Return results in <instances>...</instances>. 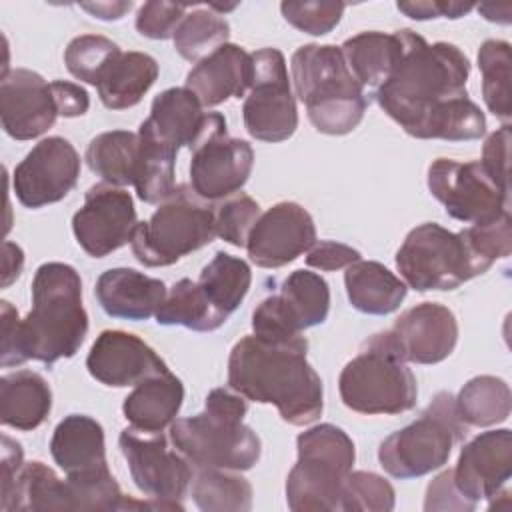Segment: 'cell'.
<instances>
[{
	"mask_svg": "<svg viewBox=\"0 0 512 512\" xmlns=\"http://www.w3.org/2000/svg\"><path fill=\"white\" fill-rule=\"evenodd\" d=\"M306 352L304 336L282 344L244 336L228 356V386L246 400L276 406L292 426L312 424L324 410V388Z\"/></svg>",
	"mask_w": 512,
	"mask_h": 512,
	"instance_id": "obj_1",
	"label": "cell"
},
{
	"mask_svg": "<svg viewBox=\"0 0 512 512\" xmlns=\"http://www.w3.org/2000/svg\"><path fill=\"white\" fill-rule=\"evenodd\" d=\"M402 54L388 80L376 88L378 106L410 136L418 138L424 124L444 104L468 96L470 62L450 42H426L420 34L398 30Z\"/></svg>",
	"mask_w": 512,
	"mask_h": 512,
	"instance_id": "obj_2",
	"label": "cell"
},
{
	"mask_svg": "<svg viewBox=\"0 0 512 512\" xmlns=\"http://www.w3.org/2000/svg\"><path fill=\"white\" fill-rule=\"evenodd\" d=\"M88 332L82 306V280L74 266L44 262L32 280V310L20 320V348L24 360L48 366L72 358Z\"/></svg>",
	"mask_w": 512,
	"mask_h": 512,
	"instance_id": "obj_3",
	"label": "cell"
},
{
	"mask_svg": "<svg viewBox=\"0 0 512 512\" xmlns=\"http://www.w3.org/2000/svg\"><path fill=\"white\" fill-rule=\"evenodd\" d=\"M246 412L242 394L232 388H214L206 396L204 412L170 424V440L192 466L250 470L260 460L262 442L244 424Z\"/></svg>",
	"mask_w": 512,
	"mask_h": 512,
	"instance_id": "obj_4",
	"label": "cell"
},
{
	"mask_svg": "<svg viewBox=\"0 0 512 512\" xmlns=\"http://www.w3.org/2000/svg\"><path fill=\"white\" fill-rule=\"evenodd\" d=\"M296 96L320 134H350L364 118L368 98L352 76L340 46L304 44L290 60Z\"/></svg>",
	"mask_w": 512,
	"mask_h": 512,
	"instance_id": "obj_5",
	"label": "cell"
},
{
	"mask_svg": "<svg viewBox=\"0 0 512 512\" xmlns=\"http://www.w3.org/2000/svg\"><path fill=\"white\" fill-rule=\"evenodd\" d=\"M346 408L366 416H394L416 406L418 386L412 370L398 352L390 332L370 336L360 352L346 362L338 378Z\"/></svg>",
	"mask_w": 512,
	"mask_h": 512,
	"instance_id": "obj_6",
	"label": "cell"
},
{
	"mask_svg": "<svg viewBox=\"0 0 512 512\" xmlns=\"http://www.w3.org/2000/svg\"><path fill=\"white\" fill-rule=\"evenodd\" d=\"M296 464L286 476L292 512H342V484L354 466L352 438L334 424H316L296 438Z\"/></svg>",
	"mask_w": 512,
	"mask_h": 512,
	"instance_id": "obj_7",
	"label": "cell"
},
{
	"mask_svg": "<svg viewBox=\"0 0 512 512\" xmlns=\"http://www.w3.org/2000/svg\"><path fill=\"white\" fill-rule=\"evenodd\" d=\"M214 238V210L198 198L192 188L178 184L148 220L138 222L130 248L140 264L158 268L176 264Z\"/></svg>",
	"mask_w": 512,
	"mask_h": 512,
	"instance_id": "obj_8",
	"label": "cell"
},
{
	"mask_svg": "<svg viewBox=\"0 0 512 512\" xmlns=\"http://www.w3.org/2000/svg\"><path fill=\"white\" fill-rule=\"evenodd\" d=\"M464 434L466 424L456 412L454 396L438 392L414 422L380 444L378 462L392 478H420L442 468Z\"/></svg>",
	"mask_w": 512,
	"mask_h": 512,
	"instance_id": "obj_9",
	"label": "cell"
},
{
	"mask_svg": "<svg viewBox=\"0 0 512 512\" xmlns=\"http://www.w3.org/2000/svg\"><path fill=\"white\" fill-rule=\"evenodd\" d=\"M396 268L416 292L454 290L490 270L462 230L450 232L436 222H424L406 234L396 252Z\"/></svg>",
	"mask_w": 512,
	"mask_h": 512,
	"instance_id": "obj_10",
	"label": "cell"
},
{
	"mask_svg": "<svg viewBox=\"0 0 512 512\" xmlns=\"http://www.w3.org/2000/svg\"><path fill=\"white\" fill-rule=\"evenodd\" d=\"M136 488L158 504V510H184L194 466L178 450H170L162 432L124 428L118 438Z\"/></svg>",
	"mask_w": 512,
	"mask_h": 512,
	"instance_id": "obj_11",
	"label": "cell"
},
{
	"mask_svg": "<svg viewBox=\"0 0 512 512\" xmlns=\"http://www.w3.org/2000/svg\"><path fill=\"white\" fill-rule=\"evenodd\" d=\"M252 82L242 104L246 132L260 142L288 140L298 128V110L286 58L278 48L252 52Z\"/></svg>",
	"mask_w": 512,
	"mask_h": 512,
	"instance_id": "obj_12",
	"label": "cell"
},
{
	"mask_svg": "<svg viewBox=\"0 0 512 512\" xmlns=\"http://www.w3.org/2000/svg\"><path fill=\"white\" fill-rule=\"evenodd\" d=\"M190 152V188L204 202L236 194L252 174V146L228 136L226 118L220 112H212L204 134Z\"/></svg>",
	"mask_w": 512,
	"mask_h": 512,
	"instance_id": "obj_13",
	"label": "cell"
},
{
	"mask_svg": "<svg viewBox=\"0 0 512 512\" xmlns=\"http://www.w3.org/2000/svg\"><path fill=\"white\" fill-rule=\"evenodd\" d=\"M428 190L446 214L464 224H482L508 210L510 192L502 190L480 160L436 158L428 166Z\"/></svg>",
	"mask_w": 512,
	"mask_h": 512,
	"instance_id": "obj_14",
	"label": "cell"
},
{
	"mask_svg": "<svg viewBox=\"0 0 512 512\" xmlns=\"http://www.w3.org/2000/svg\"><path fill=\"white\" fill-rule=\"evenodd\" d=\"M80 156L62 136L40 140L14 168L12 188L26 208H42L64 200L80 176Z\"/></svg>",
	"mask_w": 512,
	"mask_h": 512,
	"instance_id": "obj_15",
	"label": "cell"
},
{
	"mask_svg": "<svg viewBox=\"0 0 512 512\" xmlns=\"http://www.w3.org/2000/svg\"><path fill=\"white\" fill-rule=\"evenodd\" d=\"M136 226V208L130 192L108 182L90 186L82 208L72 216L76 242L92 258H104L126 246Z\"/></svg>",
	"mask_w": 512,
	"mask_h": 512,
	"instance_id": "obj_16",
	"label": "cell"
},
{
	"mask_svg": "<svg viewBox=\"0 0 512 512\" xmlns=\"http://www.w3.org/2000/svg\"><path fill=\"white\" fill-rule=\"evenodd\" d=\"M316 226L296 202H278L260 214L246 240L250 260L260 268H282L310 250Z\"/></svg>",
	"mask_w": 512,
	"mask_h": 512,
	"instance_id": "obj_17",
	"label": "cell"
},
{
	"mask_svg": "<svg viewBox=\"0 0 512 512\" xmlns=\"http://www.w3.org/2000/svg\"><path fill=\"white\" fill-rule=\"evenodd\" d=\"M0 118L14 140H32L54 126L58 110L52 86L38 72L12 68L0 80Z\"/></svg>",
	"mask_w": 512,
	"mask_h": 512,
	"instance_id": "obj_18",
	"label": "cell"
},
{
	"mask_svg": "<svg viewBox=\"0 0 512 512\" xmlns=\"http://www.w3.org/2000/svg\"><path fill=\"white\" fill-rule=\"evenodd\" d=\"M512 474V432L488 430L474 436L460 450L452 468L456 488L474 504L492 500L506 488Z\"/></svg>",
	"mask_w": 512,
	"mask_h": 512,
	"instance_id": "obj_19",
	"label": "cell"
},
{
	"mask_svg": "<svg viewBox=\"0 0 512 512\" xmlns=\"http://www.w3.org/2000/svg\"><path fill=\"white\" fill-rule=\"evenodd\" d=\"M398 352L412 364H438L458 342V320L448 306L422 302L408 308L388 330Z\"/></svg>",
	"mask_w": 512,
	"mask_h": 512,
	"instance_id": "obj_20",
	"label": "cell"
},
{
	"mask_svg": "<svg viewBox=\"0 0 512 512\" xmlns=\"http://www.w3.org/2000/svg\"><path fill=\"white\" fill-rule=\"evenodd\" d=\"M86 368L104 386L124 388L168 370L166 362L142 338L124 330H104L94 340Z\"/></svg>",
	"mask_w": 512,
	"mask_h": 512,
	"instance_id": "obj_21",
	"label": "cell"
},
{
	"mask_svg": "<svg viewBox=\"0 0 512 512\" xmlns=\"http://www.w3.org/2000/svg\"><path fill=\"white\" fill-rule=\"evenodd\" d=\"M212 112H204L200 100L186 88H168L160 92L150 106L148 118L140 124L138 134L178 152L182 146L192 148L204 134Z\"/></svg>",
	"mask_w": 512,
	"mask_h": 512,
	"instance_id": "obj_22",
	"label": "cell"
},
{
	"mask_svg": "<svg viewBox=\"0 0 512 512\" xmlns=\"http://www.w3.org/2000/svg\"><path fill=\"white\" fill-rule=\"evenodd\" d=\"M252 54L238 44H224L188 72L186 88L204 108H214L246 94L252 82Z\"/></svg>",
	"mask_w": 512,
	"mask_h": 512,
	"instance_id": "obj_23",
	"label": "cell"
},
{
	"mask_svg": "<svg viewBox=\"0 0 512 512\" xmlns=\"http://www.w3.org/2000/svg\"><path fill=\"white\" fill-rule=\"evenodd\" d=\"M50 454L68 478H88L110 472L104 428L86 414H70L56 424L50 438Z\"/></svg>",
	"mask_w": 512,
	"mask_h": 512,
	"instance_id": "obj_24",
	"label": "cell"
},
{
	"mask_svg": "<svg viewBox=\"0 0 512 512\" xmlns=\"http://www.w3.org/2000/svg\"><path fill=\"white\" fill-rule=\"evenodd\" d=\"M94 294L108 316L140 322L156 316L168 290L162 280L134 268H110L96 280Z\"/></svg>",
	"mask_w": 512,
	"mask_h": 512,
	"instance_id": "obj_25",
	"label": "cell"
},
{
	"mask_svg": "<svg viewBox=\"0 0 512 512\" xmlns=\"http://www.w3.org/2000/svg\"><path fill=\"white\" fill-rule=\"evenodd\" d=\"M2 512H68L74 510V498L68 480L44 462H26L8 490L0 492Z\"/></svg>",
	"mask_w": 512,
	"mask_h": 512,
	"instance_id": "obj_26",
	"label": "cell"
},
{
	"mask_svg": "<svg viewBox=\"0 0 512 512\" xmlns=\"http://www.w3.org/2000/svg\"><path fill=\"white\" fill-rule=\"evenodd\" d=\"M182 400V380L166 370L136 384L134 390L124 398L122 414L136 430L164 432V428L176 420Z\"/></svg>",
	"mask_w": 512,
	"mask_h": 512,
	"instance_id": "obj_27",
	"label": "cell"
},
{
	"mask_svg": "<svg viewBox=\"0 0 512 512\" xmlns=\"http://www.w3.org/2000/svg\"><path fill=\"white\" fill-rule=\"evenodd\" d=\"M52 410V390L34 370H16L0 378V420L28 432L38 428Z\"/></svg>",
	"mask_w": 512,
	"mask_h": 512,
	"instance_id": "obj_28",
	"label": "cell"
},
{
	"mask_svg": "<svg viewBox=\"0 0 512 512\" xmlns=\"http://www.w3.org/2000/svg\"><path fill=\"white\" fill-rule=\"evenodd\" d=\"M344 286L352 308L370 316H386L400 308L408 286L384 264L358 260L344 272Z\"/></svg>",
	"mask_w": 512,
	"mask_h": 512,
	"instance_id": "obj_29",
	"label": "cell"
},
{
	"mask_svg": "<svg viewBox=\"0 0 512 512\" xmlns=\"http://www.w3.org/2000/svg\"><path fill=\"white\" fill-rule=\"evenodd\" d=\"M158 78V62L146 52H120L98 82L100 102L108 110L136 106Z\"/></svg>",
	"mask_w": 512,
	"mask_h": 512,
	"instance_id": "obj_30",
	"label": "cell"
},
{
	"mask_svg": "<svg viewBox=\"0 0 512 512\" xmlns=\"http://www.w3.org/2000/svg\"><path fill=\"white\" fill-rule=\"evenodd\" d=\"M340 50L352 76L362 84V88H378L388 80L398 64L402 42L398 30L392 34L368 30L344 40Z\"/></svg>",
	"mask_w": 512,
	"mask_h": 512,
	"instance_id": "obj_31",
	"label": "cell"
},
{
	"mask_svg": "<svg viewBox=\"0 0 512 512\" xmlns=\"http://www.w3.org/2000/svg\"><path fill=\"white\" fill-rule=\"evenodd\" d=\"M138 132L110 130L94 136L86 148L88 168L112 186H134L138 170Z\"/></svg>",
	"mask_w": 512,
	"mask_h": 512,
	"instance_id": "obj_32",
	"label": "cell"
},
{
	"mask_svg": "<svg viewBox=\"0 0 512 512\" xmlns=\"http://www.w3.org/2000/svg\"><path fill=\"white\" fill-rule=\"evenodd\" d=\"M190 494L204 512H248L252 508V486L236 470L194 466Z\"/></svg>",
	"mask_w": 512,
	"mask_h": 512,
	"instance_id": "obj_33",
	"label": "cell"
},
{
	"mask_svg": "<svg viewBox=\"0 0 512 512\" xmlns=\"http://www.w3.org/2000/svg\"><path fill=\"white\" fill-rule=\"evenodd\" d=\"M252 284V272L246 260L226 252H216L214 258L202 268L198 286L212 304V308L228 320L230 314L242 304Z\"/></svg>",
	"mask_w": 512,
	"mask_h": 512,
	"instance_id": "obj_34",
	"label": "cell"
},
{
	"mask_svg": "<svg viewBox=\"0 0 512 512\" xmlns=\"http://www.w3.org/2000/svg\"><path fill=\"white\" fill-rule=\"evenodd\" d=\"M454 404L466 426L486 428L508 420L512 394L506 380L484 374L468 380L454 398Z\"/></svg>",
	"mask_w": 512,
	"mask_h": 512,
	"instance_id": "obj_35",
	"label": "cell"
},
{
	"mask_svg": "<svg viewBox=\"0 0 512 512\" xmlns=\"http://www.w3.org/2000/svg\"><path fill=\"white\" fill-rule=\"evenodd\" d=\"M278 298L300 332L318 326L328 318L330 288L316 272L294 270L288 274L280 286Z\"/></svg>",
	"mask_w": 512,
	"mask_h": 512,
	"instance_id": "obj_36",
	"label": "cell"
},
{
	"mask_svg": "<svg viewBox=\"0 0 512 512\" xmlns=\"http://www.w3.org/2000/svg\"><path fill=\"white\" fill-rule=\"evenodd\" d=\"M162 326H184L194 332H214L226 320L212 308L198 282L182 278L172 284L156 312Z\"/></svg>",
	"mask_w": 512,
	"mask_h": 512,
	"instance_id": "obj_37",
	"label": "cell"
},
{
	"mask_svg": "<svg viewBox=\"0 0 512 512\" xmlns=\"http://www.w3.org/2000/svg\"><path fill=\"white\" fill-rule=\"evenodd\" d=\"M228 38V20L210 4L186 12L172 36L176 52L190 62H200L220 46L228 44Z\"/></svg>",
	"mask_w": 512,
	"mask_h": 512,
	"instance_id": "obj_38",
	"label": "cell"
},
{
	"mask_svg": "<svg viewBox=\"0 0 512 512\" xmlns=\"http://www.w3.org/2000/svg\"><path fill=\"white\" fill-rule=\"evenodd\" d=\"M510 44L506 40H484L478 48V68L482 72V96L486 108L504 124L512 114L510 104Z\"/></svg>",
	"mask_w": 512,
	"mask_h": 512,
	"instance_id": "obj_39",
	"label": "cell"
},
{
	"mask_svg": "<svg viewBox=\"0 0 512 512\" xmlns=\"http://www.w3.org/2000/svg\"><path fill=\"white\" fill-rule=\"evenodd\" d=\"M138 138H140V154H138L134 190L142 202L160 204L178 186L174 180V164H176L178 152L146 136L138 134Z\"/></svg>",
	"mask_w": 512,
	"mask_h": 512,
	"instance_id": "obj_40",
	"label": "cell"
},
{
	"mask_svg": "<svg viewBox=\"0 0 512 512\" xmlns=\"http://www.w3.org/2000/svg\"><path fill=\"white\" fill-rule=\"evenodd\" d=\"M120 52V46L106 36L80 34L68 42L64 50V64L74 78L98 86L108 64Z\"/></svg>",
	"mask_w": 512,
	"mask_h": 512,
	"instance_id": "obj_41",
	"label": "cell"
},
{
	"mask_svg": "<svg viewBox=\"0 0 512 512\" xmlns=\"http://www.w3.org/2000/svg\"><path fill=\"white\" fill-rule=\"evenodd\" d=\"M396 504L392 484L366 470H350L342 484V512H390Z\"/></svg>",
	"mask_w": 512,
	"mask_h": 512,
	"instance_id": "obj_42",
	"label": "cell"
},
{
	"mask_svg": "<svg viewBox=\"0 0 512 512\" xmlns=\"http://www.w3.org/2000/svg\"><path fill=\"white\" fill-rule=\"evenodd\" d=\"M260 214V204L252 196L236 192L214 210L216 236L236 248H246L250 230L254 228Z\"/></svg>",
	"mask_w": 512,
	"mask_h": 512,
	"instance_id": "obj_43",
	"label": "cell"
},
{
	"mask_svg": "<svg viewBox=\"0 0 512 512\" xmlns=\"http://www.w3.org/2000/svg\"><path fill=\"white\" fill-rule=\"evenodd\" d=\"M470 248L476 256L492 266L500 258H508L512 252V218L510 210L500 214L494 220L472 224L470 228L462 230Z\"/></svg>",
	"mask_w": 512,
	"mask_h": 512,
	"instance_id": "obj_44",
	"label": "cell"
},
{
	"mask_svg": "<svg viewBox=\"0 0 512 512\" xmlns=\"http://www.w3.org/2000/svg\"><path fill=\"white\" fill-rule=\"evenodd\" d=\"M344 8L346 4L342 2H282L280 4V12L284 20L296 30L310 36H324L332 32L344 14Z\"/></svg>",
	"mask_w": 512,
	"mask_h": 512,
	"instance_id": "obj_45",
	"label": "cell"
},
{
	"mask_svg": "<svg viewBox=\"0 0 512 512\" xmlns=\"http://www.w3.org/2000/svg\"><path fill=\"white\" fill-rule=\"evenodd\" d=\"M188 8V4L174 2H144L136 12V30L150 40H168L174 36Z\"/></svg>",
	"mask_w": 512,
	"mask_h": 512,
	"instance_id": "obj_46",
	"label": "cell"
},
{
	"mask_svg": "<svg viewBox=\"0 0 512 512\" xmlns=\"http://www.w3.org/2000/svg\"><path fill=\"white\" fill-rule=\"evenodd\" d=\"M508 156H510V126L504 124L486 138L482 146L480 164L486 170V174L506 192H510Z\"/></svg>",
	"mask_w": 512,
	"mask_h": 512,
	"instance_id": "obj_47",
	"label": "cell"
},
{
	"mask_svg": "<svg viewBox=\"0 0 512 512\" xmlns=\"http://www.w3.org/2000/svg\"><path fill=\"white\" fill-rule=\"evenodd\" d=\"M476 508L474 502H470L454 484L452 468L440 472L432 478V482L426 488L424 498V510H454V512H472Z\"/></svg>",
	"mask_w": 512,
	"mask_h": 512,
	"instance_id": "obj_48",
	"label": "cell"
},
{
	"mask_svg": "<svg viewBox=\"0 0 512 512\" xmlns=\"http://www.w3.org/2000/svg\"><path fill=\"white\" fill-rule=\"evenodd\" d=\"M360 258L362 254L356 248L342 242H334V240H316L306 252V264L322 272L348 268Z\"/></svg>",
	"mask_w": 512,
	"mask_h": 512,
	"instance_id": "obj_49",
	"label": "cell"
},
{
	"mask_svg": "<svg viewBox=\"0 0 512 512\" xmlns=\"http://www.w3.org/2000/svg\"><path fill=\"white\" fill-rule=\"evenodd\" d=\"M396 8L412 20H430V18H462L468 14L472 2H448V0H418V2H398Z\"/></svg>",
	"mask_w": 512,
	"mask_h": 512,
	"instance_id": "obj_50",
	"label": "cell"
},
{
	"mask_svg": "<svg viewBox=\"0 0 512 512\" xmlns=\"http://www.w3.org/2000/svg\"><path fill=\"white\" fill-rule=\"evenodd\" d=\"M0 324H2V358L0 364L4 368L24 364L22 348H20V318L18 310L8 302H0Z\"/></svg>",
	"mask_w": 512,
	"mask_h": 512,
	"instance_id": "obj_51",
	"label": "cell"
},
{
	"mask_svg": "<svg viewBox=\"0 0 512 512\" xmlns=\"http://www.w3.org/2000/svg\"><path fill=\"white\" fill-rule=\"evenodd\" d=\"M50 86H52V96H54L58 116L78 118L88 112L90 96L80 84H74L68 80H52Z\"/></svg>",
	"mask_w": 512,
	"mask_h": 512,
	"instance_id": "obj_52",
	"label": "cell"
},
{
	"mask_svg": "<svg viewBox=\"0 0 512 512\" xmlns=\"http://www.w3.org/2000/svg\"><path fill=\"white\" fill-rule=\"evenodd\" d=\"M24 466L22 446L10 436L2 434V456H0V492L8 490L20 468Z\"/></svg>",
	"mask_w": 512,
	"mask_h": 512,
	"instance_id": "obj_53",
	"label": "cell"
},
{
	"mask_svg": "<svg viewBox=\"0 0 512 512\" xmlns=\"http://www.w3.org/2000/svg\"><path fill=\"white\" fill-rule=\"evenodd\" d=\"M24 252L14 242H4L2 246V286L8 288L22 272Z\"/></svg>",
	"mask_w": 512,
	"mask_h": 512,
	"instance_id": "obj_54",
	"label": "cell"
},
{
	"mask_svg": "<svg viewBox=\"0 0 512 512\" xmlns=\"http://www.w3.org/2000/svg\"><path fill=\"white\" fill-rule=\"evenodd\" d=\"M80 8L86 10L92 18L112 22L124 18V14L132 8V2H82Z\"/></svg>",
	"mask_w": 512,
	"mask_h": 512,
	"instance_id": "obj_55",
	"label": "cell"
}]
</instances>
